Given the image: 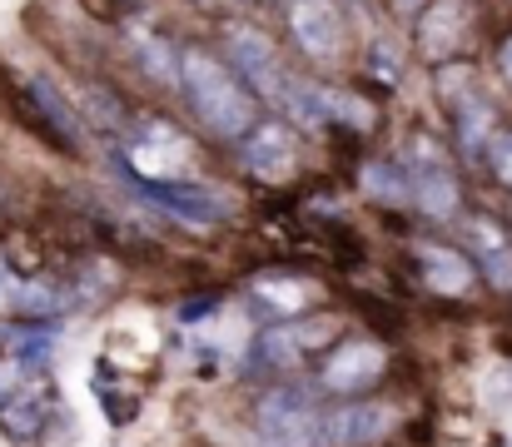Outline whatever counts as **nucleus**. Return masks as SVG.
<instances>
[{"instance_id":"0eeeda50","label":"nucleus","mask_w":512,"mask_h":447,"mask_svg":"<svg viewBox=\"0 0 512 447\" xmlns=\"http://www.w3.org/2000/svg\"><path fill=\"white\" fill-rule=\"evenodd\" d=\"M224 50H229L234 75H244V85H249L254 95H264V100L279 105L284 80H289L284 65H279V50H274L259 30H249V25H229V30H224Z\"/></svg>"},{"instance_id":"9b49d317","label":"nucleus","mask_w":512,"mask_h":447,"mask_svg":"<svg viewBox=\"0 0 512 447\" xmlns=\"http://www.w3.org/2000/svg\"><path fill=\"white\" fill-rule=\"evenodd\" d=\"M468 25H473L468 0H433V5L423 10V20H418V50H423L428 60H448V55L463 50Z\"/></svg>"},{"instance_id":"f03ea898","label":"nucleus","mask_w":512,"mask_h":447,"mask_svg":"<svg viewBox=\"0 0 512 447\" xmlns=\"http://www.w3.org/2000/svg\"><path fill=\"white\" fill-rule=\"evenodd\" d=\"M125 179H130V189H135L140 199H150L155 209L174 214V219L189 224V229H214V224H224V219L234 214V204H229L219 189H204V184L155 179V174H135V169H125Z\"/></svg>"},{"instance_id":"4468645a","label":"nucleus","mask_w":512,"mask_h":447,"mask_svg":"<svg viewBox=\"0 0 512 447\" xmlns=\"http://www.w3.org/2000/svg\"><path fill=\"white\" fill-rule=\"evenodd\" d=\"M468 239H473V249H478L483 274H488L498 289H512V244H508V234H503L493 219H473V224H468Z\"/></svg>"},{"instance_id":"20e7f679","label":"nucleus","mask_w":512,"mask_h":447,"mask_svg":"<svg viewBox=\"0 0 512 447\" xmlns=\"http://www.w3.org/2000/svg\"><path fill=\"white\" fill-rule=\"evenodd\" d=\"M319 398L309 388H274L259 403V433L274 447H314V423H319Z\"/></svg>"},{"instance_id":"dca6fc26","label":"nucleus","mask_w":512,"mask_h":447,"mask_svg":"<svg viewBox=\"0 0 512 447\" xmlns=\"http://www.w3.org/2000/svg\"><path fill=\"white\" fill-rule=\"evenodd\" d=\"M130 45H135V55H140V65L155 75V80H165V85H179V60H174V50L155 35V30H145V25H130Z\"/></svg>"},{"instance_id":"a211bd4d","label":"nucleus","mask_w":512,"mask_h":447,"mask_svg":"<svg viewBox=\"0 0 512 447\" xmlns=\"http://www.w3.org/2000/svg\"><path fill=\"white\" fill-rule=\"evenodd\" d=\"M254 294L274 298V303H279V313H294V308L304 303V289H299V284H274V279H259V284H254Z\"/></svg>"},{"instance_id":"6ab92c4d","label":"nucleus","mask_w":512,"mask_h":447,"mask_svg":"<svg viewBox=\"0 0 512 447\" xmlns=\"http://www.w3.org/2000/svg\"><path fill=\"white\" fill-rule=\"evenodd\" d=\"M498 60H503V75H508V85H512V40L503 45V55H498Z\"/></svg>"},{"instance_id":"aec40b11","label":"nucleus","mask_w":512,"mask_h":447,"mask_svg":"<svg viewBox=\"0 0 512 447\" xmlns=\"http://www.w3.org/2000/svg\"><path fill=\"white\" fill-rule=\"evenodd\" d=\"M0 204H5V184H0Z\"/></svg>"},{"instance_id":"412c9836","label":"nucleus","mask_w":512,"mask_h":447,"mask_svg":"<svg viewBox=\"0 0 512 447\" xmlns=\"http://www.w3.org/2000/svg\"><path fill=\"white\" fill-rule=\"evenodd\" d=\"M204 5H219V0H204Z\"/></svg>"},{"instance_id":"9d476101","label":"nucleus","mask_w":512,"mask_h":447,"mask_svg":"<svg viewBox=\"0 0 512 447\" xmlns=\"http://www.w3.org/2000/svg\"><path fill=\"white\" fill-rule=\"evenodd\" d=\"M334 338V318H304V323H279L259 338V358L274 368H294L314 353H324V343Z\"/></svg>"},{"instance_id":"7ed1b4c3","label":"nucleus","mask_w":512,"mask_h":447,"mask_svg":"<svg viewBox=\"0 0 512 447\" xmlns=\"http://www.w3.org/2000/svg\"><path fill=\"white\" fill-rule=\"evenodd\" d=\"M398 428V408L378 398H348L319 413L314 447H373Z\"/></svg>"},{"instance_id":"f257e3e1","label":"nucleus","mask_w":512,"mask_h":447,"mask_svg":"<svg viewBox=\"0 0 512 447\" xmlns=\"http://www.w3.org/2000/svg\"><path fill=\"white\" fill-rule=\"evenodd\" d=\"M179 90L189 95V110L199 125L219 140H239L254 130V95L239 85L234 65L214 60L209 50H184L179 55Z\"/></svg>"},{"instance_id":"2eb2a0df","label":"nucleus","mask_w":512,"mask_h":447,"mask_svg":"<svg viewBox=\"0 0 512 447\" xmlns=\"http://www.w3.org/2000/svg\"><path fill=\"white\" fill-rule=\"evenodd\" d=\"M30 95H35L40 115L50 120V130H55L65 145H75V140H80V115L70 110V100L60 95V85H55V80H45V75H30Z\"/></svg>"},{"instance_id":"423d86ee","label":"nucleus","mask_w":512,"mask_h":447,"mask_svg":"<svg viewBox=\"0 0 512 447\" xmlns=\"http://www.w3.org/2000/svg\"><path fill=\"white\" fill-rule=\"evenodd\" d=\"M388 368V353L373 338H348L339 348H329L324 368H319V388L334 398H363V388H373Z\"/></svg>"},{"instance_id":"6e6552de","label":"nucleus","mask_w":512,"mask_h":447,"mask_svg":"<svg viewBox=\"0 0 512 447\" xmlns=\"http://www.w3.org/2000/svg\"><path fill=\"white\" fill-rule=\"evenodd\" d=\"M284 20H289L294 45L314 65H334L343 55V20L329 0H284Z\"/></svg>"},{"instance_id":"ddd939ff","label":"nucleus","mask_w":512,"mask_h":447,"mask_svg":"<svg viewBox=\"0 0 512 447\" xmlns=\"http://www.w3.org/2000/svg\"><path fill=\"white\" fill-rule=\"evenodd\" d=\"M418 264H423V279L428 289L438 294H468L473 289V264L458 254V249H443V244H418Z\"/></svg>"},{"instance_id":"f8f14e48","label":"nucleus","mask_w":512,"mask_h":447,"mask_svg":"<svg viewBox=\"0 0 512 447\" xmlns=\"http://www.w3.org/2000/svg\"><path fill=\"white\" fill-rule=\"evenodd\" d=\"M40 428H45V388L40 383H25V388H15L0 403V433L10 443H30Z\"/></svg>"},{"instance_id":"4be33fe9","label":"nucleus","mask_w":512,"mask_h":447,"mask_svg":"<svg viewBox=\"0 0 512 447\" xmlns=\"http://www.w3.org/2000/svg\"><path fill=\"white\" fill-rule=\"evenodd\" d=\"M249 5H259V0H249Z\"/></svg>"},{"instance_id":"1a4fd4ad","label":"nucleus","mask_w":512,"mask_h":447,"mask_svg":"<svg viewBox=\"0 0 512 447\" xmlns=\"http://www.w3.org/2000/svg\"><path fill=\"white\" fill-rule=\"evenodd\" d=\"M239 164H244L254 179H264V184H284V179L294 174V164H299L294 135H289L279 120L254 125V130L239 140Z\"/></svg>"},{"instance_id":"39448f33","label":"nucleus","mask_w":512,"mask_h":447,"mask_svg":"<svg viewBox=\"0 0 512 447\" xmlns=\"http://www.w3.org/2000/svg\"><path fill=\"white\" fill-rule=\"evenodd\" d=\"M403 179H408V199H413L428 219H448V214L458 209V179H453V169H448V159H443L438 145L418 140V145L408 149Z\"/></svg>"},{"instance_id":"f3484780","label":"nucleus","mask_w":512,"mask_h":447,"mask_svg":"<svg viewBox=\"0 0 512 447\" xmlns=\"http://www.w3.org/2000/svg\"><path fill=\"white\" fill-rule=\"evenodd\" d=\"M488 164H493V174L512 189V130H498V135L488 140Z\"/></svg>"}]
</instances>
